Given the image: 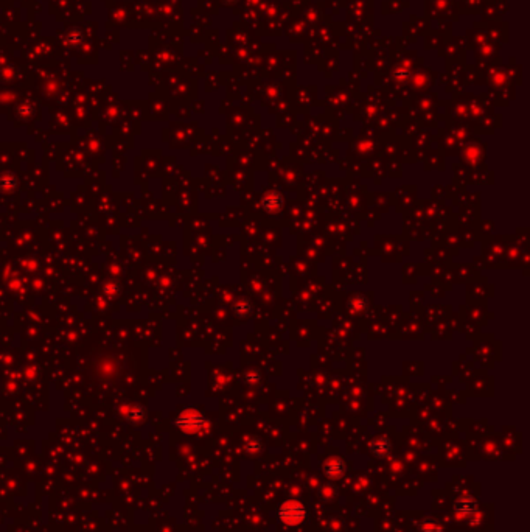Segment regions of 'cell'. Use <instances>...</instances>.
<instances>
[{"instance_id": "3957f363", "label": "cell", "mask_w": 530, "mask_h": 532, "mask_svg": "<svg viewBox=\"0 0 530 532\" xmlns=\"http://www.w3.org/2000/svg\"><path fill=\"white\" fill-rule=\"evenodd\" d=\"M456 511L462 515H468L474 512V501L471 498H460L456 502Z\"/></svg>"}, {"instance_id": "6da1fadb", "label": "cell", "mask_w": 530, "mask_h": 532, "mask_svg": "<svg viewBox=\"0 0 530 532\" xmlns=\"http://www.w3.org/2000/svg\"><path fill=\"white\" fill-rule=\"evenodd\" d=\"M305 517H306V511L297 501L285 502L280 508V511H278V518L286 524H299L303 521Z\"/></svg>"}, {"instance_id": "277c9868", "label": "cell", "mask_w": 530, "mask_h": 532, "mask_svg": "<svg viewBox=\"0 0 530 532\" xmlns=\"http://www.w3.org/2000/svg\"><path fill=\"white\" fill-rule=\"evenodd\" d=\"M389 448H390V445H389L387 439H379V440H376V442L372 443L370 450H372V453L376 455V456H384V455L389 452Z\"/></svg>"}, {"instance_id": "7a4b0ae2", "label": "cell", "mask_w": 530, "mask_h": 532, "mask_svg": "<svg viewBox=\"0 0 530 532\" xmlns=\"http://www.w3.org/2000/svg\"><path fill=\"white\" fill-rule=\"evenodd\" d=\"M345 470V465L341 459L338 458H333V459H328L323 465V471L325 474L328 476V478H338V476H341Z\"/></svg>"}]
</instances>
